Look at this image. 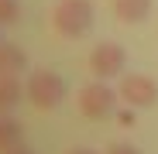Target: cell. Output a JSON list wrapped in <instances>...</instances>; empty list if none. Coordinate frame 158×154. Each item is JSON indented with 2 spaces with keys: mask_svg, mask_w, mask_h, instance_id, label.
<instances>
[{
  "mask_svg": "<svg viewBox=\"0 0 158 154\" xmlns=\"http://www.w3.org/2000/svg\"><path fill=\"white\" fill-rule=\"evenodd\" d=\"M124 65H127V51L124 45L117 41H100L93 45L89 51V72H93V79H117V75H124Z\"/></svg>",
  "mask_w": 158,
  "mask_h": 154,
  "instance_id": "4",
  "label": "cell"
},
{
  "mask_svg": "<svg viewBox=\"0 0 158 154\" xmlns=\"http://www.w3.org/2000/svg\"><path fill=\"white\" fill-rule=\"evenodd\" d=\"M28 72V51L14 41H0V75H17Z\"/></svg>",
  "mask_w": 158,
  "mask_h": 154,
  "instance_id": "6",
  "label": "cell"
},
{
  "mask_svg": "<svg viewBox=\"0 0 158 154\" xmlns=\"http://www.w3.org/2000/svg\"><path fill=\"white\" fill-rule=\"evenodd\" d=\"M69 154H96V151H93V147H72Z\"/></svg>",
  "mask_w": 158,
  "mask_h": 154,
  "instance_id": "14",
  "label": "cell"
},
{
  "mask_svg": "<svg viewBox=\"0 0 158 154\" xmlns=\"http://www.w3.org/2000/svg\"><path fill=\"white\" fill-rule=\"evenodd\" d=\"M120 99L127 106H155L158 103V82L151 75H141V72H131V75H120V86H117Z\"/></svg>",
  "mask_w": 158,
  "mask_h": 154,
  "instance_id": "5",
  "label": "cell"
},
{
  "mask_svg": "<svg viewBox=\"0 0 158 154\" xmlns=\"http://www.w3.org/2000/svg\"><path fill=\"white\" fill-rule=\"evenodd\" d=\"M21 21V4L17 0H0V24H14Z\"/></svg>",
  "mask_w": 158,
  "mask_h": 154,
  "instance_id": "10",
  "label": "cell"
},
{
  "mask_svg": "<svg viewBox=\"0 0 158 154\" xmlns=\"http://www.w3.org/2000/svg\"><path fill=\"white\" fill-rule=\"evenodd\" d=\"M0 154H35L31 147H24V144H17V147H10V151H0Z\"/></svg>",
  "mask_w": 158,
  "mask_h": 154,
  "instance_id": "13",
  "label": "cell"
},
{
  "mask_svg": "<svg viewBox=\"0 0 158 154\" xmlns=\"http://www.w3.org/2000/svg\"><path fill=\"white\" fill-rule=\"evenodd\" d=\"M117 123H120V127H134V123H138L134 106H124V110H117Z\"/></svg>",
  "mask_w": 158,
  "mask_h": 154,
  "instance_id": "11",
  "label": "cell"
},
{
  "mask_svg": "<svg viewBox=\"0 0 158 154\" xmlns=\"http://www.w3.org/2000/svg\"><path fill=\"white\" fill-rule=\"evenodd\" d=\"M117 99H120L117 89H110L103 79H93V82H86L79 89V113L86 120H103L107 113L117 110Z\"/></svg>",
  "mask_w": 158,
  "mask_h": 154,
  "instance_id": "3",
  "label": "cell"
},
{
  "mask_svg": "<svg viewBox=\"0 0 158 154\" xmlns=\"http://www.w3.org/2000/svg\"><path fill=\"white\" fill-rule=\"evenodd\" d=\"M65 79L55 69H31L28 72V82H24V96H28L31 106L38 110H55L59 103L65 99Z\"/></svg>",
  "mask_w": 158,
  "mask_h": 154,
  "instance_id": "2",
  "label": "cell"
},
{
  "mask_svg": "<svg viewBox=\"0 0 158 154\" xmlns=\"http://www.w3.org/2000/svg\"><path fill=\"white\" fill-rule=\"evenodd\" d=\"M107 154H141L134 144H124V140H117V144H110V151Z\"/></svg>",
  "mask_w": 158,
  "mask_h": 154,
  "instance_id": "12",
  "label": "cell"
},
{
  "mask_svg": "<svg viewBox=\"0 0 158 154\" xmlns=\"http://www.w3.org/2000/svg\"><path fill=\"white\" fill-rule=\"evenodd\" d=\"M114 14L124 24H141L151 14V0H114Z\"/></svg>",
  "mask_w": 158,
  "mask_h": 154,
  "instance_id": "7",
  "label": "cell"
},
{
  "mask_svg": "<svg viewBox=\"0 0 158 154\" xmlns=\"http://www.w3.org/2000/svg\"><path fill=\"white\" fill-rule=\"evenodd\" d=\"M21 96H24V89H21L17 75H0V113H10L21 103Z\"/></svg>",
  "mask_w": 158,
  "mask_h": 154,
  "instance_id": "9",
  "label": "cell"
},
{
  "mask_svg": "<svg viewBox=\"0 0 158 154\" xmlns=\"http://www.w3.org/2000/svg\"><path fill=\"white\" fill-rule=\"evenodd\" d=\"M52 28L65 41L86 38L93 28V0H59L52 10Z\"/></svg>",
  "mask_w": 158,
  "mask_h": 154,
  "instance_id": "1",
  "label": "cell"
},
{
  "mask_svg": "<svg viewBox=\"0 0 158 154\" xmlns=\"http://www.w3.org/2000/svg\"><path fill=\"white\" fill-rule=\"evenodd\" d=\"M17 144H24V123L10 113H0V151H10Z\"/></svg>",
  "mask_w": 158,
  "mask_h": 154,
  "instance_id": "8",
  "label": "cell"
}]
</instances>
